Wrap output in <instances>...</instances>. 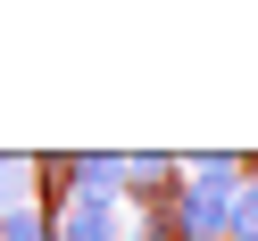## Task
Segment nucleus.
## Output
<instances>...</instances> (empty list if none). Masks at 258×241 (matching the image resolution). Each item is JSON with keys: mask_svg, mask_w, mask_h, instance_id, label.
Segmentation results:
<instances>
[{"mask_svg": "<svg viewBox=\"0 0 258 241\" xmlns=\"http://www.w3.org/2000/svg\"><path fill=\"white\" fill-rule=\"evenodd\" d=\"M0 241H58V233H50V208H34V200L0 208Z\"/></svg>", "mask_w": 258, "mask_h": 241, "instance_id": "nucleus-2", "label": "nucleus"}, {"mask_svg": "<svg viewBox=\"0 0 258 241\" xmlns=\"http://www.w3.org/2000/svg\"><path fill=\"white\" fill-rule=\"evenodd\" d=\"M241 241H258V233H241Z\"/></svg>", "mask_w": 258, "mask_h": 241, "instance_id": "nucleus-4", "label": "nucleus"}, {"mask_svg": "<svg viewBox=\"0 0 258 241\" xmlns=\"http://www.w3.org/2000/svg\"><path fill=\"white\" fill-rule=\"evenodd\" d=\"M175 183H183V158H175V150H125V208L167 200Z\"/></svg>", "mask_w": 258, "mask_h": 241, "instance_id": "nucleus-1", "label": "nucleus"}, {"mask_svg": "<svg viewBox=\"0 0 258 241\" xmlns=\"http://www.w3.org/2000/svg\"><path fill=\"white\" fill-rule=\"evenodd\" d=\"M241 233H258V183L233 191V233H225V241H241Z\"/></svg>", "mask_w": 258, "mask_h": 241, "instance_id": "nucleus-3", "label": "nucleus"}]
</instances>
